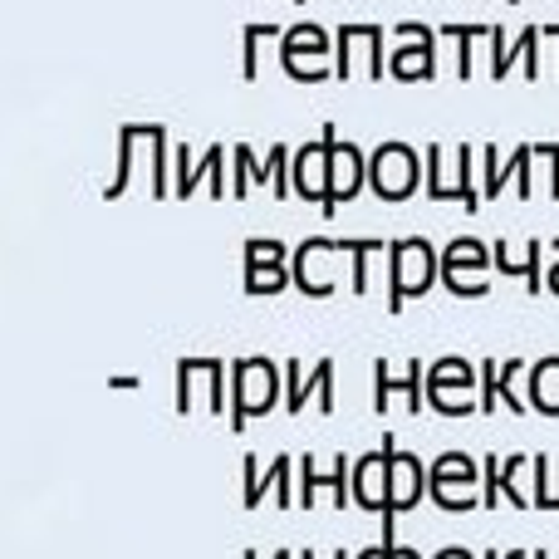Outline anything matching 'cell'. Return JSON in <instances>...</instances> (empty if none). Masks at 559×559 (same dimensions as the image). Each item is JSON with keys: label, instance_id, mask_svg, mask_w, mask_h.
Instances as JSON below:
<instances>
[{"label": "cell", "instance_id": "obj_12", "mask_svg": "<svg viewBox=\"0 0 559 559\" xmlns=\"http://www.w3.org/2000/svg\"><path fill=\"white\" fill-rule=\"evenodd\" d=\"M251 559H255V555H251ZM280 559H285V555H280Z\"/></svg>", "mask_w": 559, "mask_h": 559}, {"label": "cell", "instance_id": "obj_9", "mask_svg": "<svg viewBox=\"0 0 559 559\" xmlns=\"http://www.w3.org/2000/svg\"><path fill=\"white\" fill-rule=\"evenodd\" d=\"M486 506H501V462H486Z\"/></svg>", "mask_w": 559, "mask_h": 559}, {"label": "cell", "instance_id": "obj_11", "mask_svg": "<svg viewBox=\"0 0 559 559\" xmlns=\"http://www.w3.org/2000/svg\"><path fill=\"white\" fill-rule=\"evenodd\" d=\"M388 559H417L413 550H388Z\"/></svg>", "mask_w": 559, "mask_h": 559}, {"label": "cell", "instance_id": "obj_7", "mask_svg": "<svg viewBox=\"0 0 559 559\" xmlns=\"http://www.w3.org/2000/svg\"><path fill=\"white\" fill-rule=\"evenodd\" d=\"M403 388L417 397V407H423V388H417V373L407 378ZM388 393H393V378H388V368H378V413H383V407H388Z\"/></svg>", "mask_w": 559, "mask_h": 559}, {"label": "cell", "instance_id": "obj_4", "mask_svg": "<svg viewBox=\"0 0 559 559\" xmlns=\"http://www.w3.org/2000/svg\"><path fill=\"white\" fill-rule=\"evenodd\" d=\"M358 501L368 511H388V452L358 462Z\"/></svg>", "mask_w": 559, "mask_h": 559}, {"label": "cell", "instance_id": "obj_3", "mask_svg": "<svg viewBox=\"0 0 559 559\" xmlns=\"http://www.w3.org/2000/svg\"><path fill=\"white\" fill-rule=\"evenodd\" d=\"M413 177H417V163H413V153L407 147H378V157H373V187L383 197H403L407 187H413Z\"/></svg>", "mask_w": 559, "mask_h": 559}, {"label": "cell", "instance_id": "obj_1", "mask_svg": "<svg viewBox=\"0 0 559 559\" xmlns=\"http://www.w3.org/2000/svg\"><path fill=\"white\" fill-rule=\"evenodd\" d=\"M472 481H476L472 456H442V462L432 466V496L447 506V511H466V506H476Z\"/></svg>", "mask_w": 559, "mask_h": 559}, {"label": "cell", "instance_id": "obj_6", "mask_svg": "<svg viewBox=\"0 0 559 559\" xmlns=\"http://www.w3.org/2000/svg\"><path fill=\"white\" fill-rule=\"evenodd\" d=\"M329 157H334V187H338V192H354V187H358V153H354V147H334V153H329Z\"/></svg>", "mask_w": 559, "mask_h": 559}, {"label": "cell", "instance_id": "obj_5", "mask_svg": "<svg viewBox=\"0 0 559 559\" xmlns=\"http://www.w3.org/2000/svg\"><path fill=\"white\" fill-rule=\"evenodd\" d=\"M531 407L559 417V358H545V364L531 373Z\"/></svg>", "mask_w": 559, "mask_h": 559}, {"label": "cell", "instance_id": "obj_8", "mask_svg": "<svg viewBox=\"0 0 559 559\" xmlns=\"http://www.w3.org/2000/svg\"><path fill=\"white\" fill-rule=\"evenodd\" d=\"M285 285V280H280V271H261V265H251V280H246V289H251V295H271V289H280Z\"/></svg>", "mask_w": 559, "mask_h": 559}, {"label": "cell", "instance_id": "obj_2", "mask_svg": "<svg viewBox=\"0 0 559 559\" xmlns=\"http://www.w3.org/2000/svg\"><path fill=\"white\" fill-rule=\"evenodd\" d=\"M393 261H397V280H393V309H397L403 295H423L432 285V251H427V241H403L393 251Z\"/></svg>", "mask_w": 559, "mask_h": 559}, {"label": "cell", "instance_id": "obj_10", "mask_svg": "<svg viewBox=\"0 0 559 559\" xmlns=\"http://www.w3.org/2000/svg\"><path fill=\"white\" fill-rule=\"evenodd\" d=\"M545 289H555V295H559V255H555V265H550V275H545Z\"/></svg>", "mask_w": 559, "mask_h": 559}]
</instances>
